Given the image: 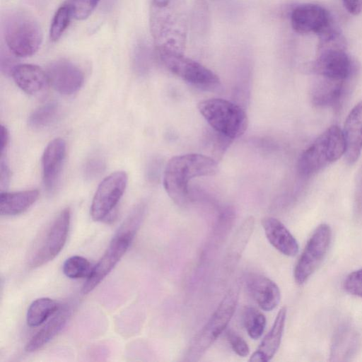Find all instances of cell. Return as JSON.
<instances>
[{
    "instance_id": "1",
    "label": "cell",
    "mask_w": 362,
    "mask_h": 362,
    "mask_svg": "<svg viewBox=\"0 0 362 362\" xmlns=\"http://www.w3.org/2000/svg\"><path fill=\"white\" fill-rule=\"evenodd\" d=\"M149 24L156 50L183 53L188 29L185 0H151Z\"/></svg>"
},
{
    "instance_id": "2",
    "label": "cell",
    "mask_w": 362,
    "mask_h": 362,
    "mask_svg": "<svg viewBox=\"0 0 362 362\" xmlns=\"http://www.w3.org/2000/svg\"><path fill=\"white\" fill-rule=\"evenodd\" d=\"M217 168L216 161L205 155L188 153L174 156L164 170V188L176 204L183 206L189 199V182L194 177L214 175Z\"/></svg>"
},
{
    "instance_id": "3",
    "label": "cell",
    "mask_w": 362,
    "mask_h": 362,
    "mask_svg": "<svg viewBox=\"0 0 362 362\" xmlns=\"http://www.w3.org/2000/svg\"><path fill=\"white\" fill-rule=\"evenodd\" d=\"M3 35L8 50L18 57L33 55L42 42V32L36 19L23 10L8 13L3 21Z\"/></svg>"
},
{
    "instance_id": "4",
    "label": "cell",
    "mask_w": 362,
    "mask_h": 362,
    "mask_svg": "<svg viewBox=\"0 0 362 362\" xmlns=\"http://www.w3.org/2000/svg\"><path fill=\"white\" fill-rule=\"evenodd\" d=\"M345 140L342 130L332 125L321 134L302 153L298 170L303 177H310L344 155Z\"/></svg>"
},
{
    "instance_id": "5",
    "label": "cell",
    "mask_w": 362,
    "mask_h": 362,
    "mask_svg": "<svg viewBox=\"0 0 362 362\" xmlns=\"http://www.w3.org/2000/svg\"><path fill=\"white\" fill-rule=\"evenodd\" d=\"M239 291L238 284L227 291L209 320L191 341L186 361H198L226 329L235 313Z\"/></svg>"
},
{
    "instance_id": "6",
    "label": "cell",
    "mask_w": 362,
    "mask_h": 362,
    "mask_svg": "<svg viewBox=\"0 0 362 362\" xmlns=\"http://www.w3.org/2000/svg\"><path fill=\"white\" fill-rule=\"evenodd\" d=\"M198 110L215 132L232 140L242 136L247 128L248 119L245 110L229 100H204L198 104Z\"/></svg>"
},
{
    "instance_id": "7",
    "label": "cell",
    "mask_w": 362,
    "mask_h": 362,
    "mask_svg": "<svg viewBox=\"0 0 362 362\" xmlns=\"http://www.w3.org/2000/svg\"><path fill=\"white\" fill-rule=\"evenodd\" d=\"M313 69L322 78L336 81L349 80L354 71V65L346 52V42L341 34L320 40L318 54Z\"/></svg>"
},
{
    "instance_id": "8",
    "label": "cell",
    "mask_w": 362,
    "mask_h": 362,
    "mask_svg": "<svg viewBox=\"0 0 362 362\" xmlns=\"http://www.w3.org/2000/svg\"><path fill=\"white\" fill-rule=\"evenodd\" d=\"M139 227V225L134 220L125 219L102 257L93 267L90 275L82 288L83 294L93 291L112 270L128 250Z\"/></svg>"
},
{
    "instance_id": "9",
    "label": "cell",
    "mask_w": 362,
    "mask_h": 362,
    "mask_svg": "<svg viewBox=\"0 0 362 362\" xmlns=\"http://www.w3.org/2000/svg\"><path fill=\"white\" fill-rule=\"evenodd\" d=\"M70 219V209L66 208L52 221L32 250L30 267L42 266L58 255L66 242Z\"/></svg>"
},
{
    "instance_id": "10",
    "label": "cell",
    "mask_w": 362,
    "mask_h": 362,
    "mask_svg": "<svg viewBox=\"0 0 362 362\" xmlns=\"http://www.w3.org/2000/svg\"><path fill=\"white\" fill-rule=\"evenodd\" d=\"M158 56L171 73L185 81L204 89L218 86L220 79L211 70L200 63L183 55V53L156 50Z\"/></svg>"
},
{
    "instance_id": "11",
    "label": "cell",
    "mask_w": 362,
    "mask_h": 362,
    "mask_svg": "<svg viewBox=\"0 0 362 362\" xmlns=\"http://www.w3.org/2000/svg\"><path fill=\"white\" fill-rule=\"evenodd\" d=\"M332 238L329 225H319L309 238L294 268L293 276L298 284H304L322 262Z\"/></svg>"
},
{
    "instance_id": "12",
    "label": "cell",
    "mask_w": 362,
    "mask_h": 362,
    "mask_svg": "<svg viewBox=\"0 0 362 362\" xmlns=\"http://www.w3.org/2000/svg\"><path fill=\"white\" fill-rule=\"evenodd\" d=\"M127 180L124 171H117L100 183L90 206V216L93 221H103L112 214L125 191Z\"/></svg>"
},
{
    "instance_id": "13",
    "label": "cell",
    "mask_w": 362,
    "mask_h": 362,
    "mask_svg": "<svg viewBox=\"0 0 362 362\" xmlns=\"http://www.w3.org/2000/svg\"><path fill=\"white\" fill-rule=\"evenodd\" d=\"M291 23L298 33H315L318 36L336 25L330 13L316 4L297 6L291 12Z\"/></svg>"
},
{
    "instance_id": "14",
    "label": "cell",
    "mask_w": 362,
    "mask_h": 362,
    "mask_svg": "<svg viewBox=\"0 0 362 362\" xmlns=\"http://www.w3.org/2000/svg\"><path fill=\"white\" fill-rule=\"evenodd\" d=\"M48 83L63 95L77 92L83 86L84 75L74 63L66 59L51 62L46 71Z\"/></svg>"
},
{
    "instance_id": "15",
    "label": "cell",
    "mask_w": 362,
    "mask_h": 362,
    "mask_svg": "<svg viewBox=\"0 0 362 362\" xmlns=\"http://www.w3.org/2000/svg\"><path fill=\"white\" fill-rule=\"evenodd\" d=\"M343 134L345 140V159L352 165L358 159L362 151V100L348 115Z\"/></svg>"
},
{
    "instance_id": "16",
    "label": "cell",
    "mask_w": 362,
    "mask_h": 362,
    "mask_svg": "<svg viewBox=\"0 0 362 362\" xmlns=\"http://www.w3.org/2000/svg\"><path fill=\"white\" fill-rule=\"evenodd\" d=\"M66 156V142L61 138L51 141L46 146L42 158V177L45 187L52 191L55 187Z\"/></svg>"
},
{
    "instance_id": "17",
    "label": "cell",
    "mask_w": 362,
    "mask_h": 362,
    "mask_svg": "<svg viewBox=\"0 0 362 362\" xmlns=\"http://www.w3.org/2000/svg\"><path fill=\"white\" fill-rule=\"evenodd\" d=\"M247 287L257 305L265 311L274 309L280 302L281 292L272 280L259 274L247 278Z\"/></svg>"
},
{
    "instance_id": "18",
    "label": "cell",
    "mask_w": 362,
    "mask_h": 362,
    "mask_svg": "<svg viewBox=\"0 0 362 362\" xmlns=\"http://www.w3.org/2000/svg\"><path fill=\"white\" fill-rule=\"evenodd\" d=\"M265 235L278 251L284 255L293 257L298 252V244L287 228L278 219L267 216L262 220Z\"/></svg>"
},
{
    "instance_id": "19",
    "label": "cell",
    "mask_w": 362,
    "mask_h": 362,
    "mask_svg": "<svg viewBox=\"0 0 362 362\" xmlns=\"http://www.w3.org/2000/svg\"><path fill=\"white\" fill-rule=\"evenodd\" d=\"M71 313V307L69 304L60 305L49 321L28 341L25 351L33 352L47 344L65 326Z\"/></svg>"
},
{
    "instance_id": "20",
    "label": "cell",
    "mask_w": 362,
    "mask_h": 362,
    "mask_svg": "<svg viewBox=\"0 0 362 362\" xmlns=\"http://www.w3.org/2000/svg\"><path fill=\"white\" fill-rule=\"evenodd\" d=\"M286 307H282L278 312L274 324L266 334L257 350L252 354L249 361L267 362L270 361L278 351L286 318Z\"/></svg>"
},
{
    "instance_id": "21",
    "label": "cell",
    "mask_w": 362,
    "mask_h": 362,
    "mask_svg": "<svg viewBox=\"0 0 362 362\" xmlns=\"http://www.w3.org/2000/svg\"><path fill=\"white\" fill-rule=\"evenodd\" d=\"M311 91V100L317 107H338L347 91L348 81H336L322 78Z\"/></svg>"
},
{
    "instance_id": "22",
    "label": "cell",
    "mask_w": 362,
    "mask_h": 362,
    "mask_svg": "<svg viewBox=\"0 0 362 362\" xmlns=\"http://www.w3.org/2000/svg\"><path fill=\"white\" fill-rule=\"evenodd\" d=\"M11 75L16 84L30 95L40 92L48 83L46 71L34 64H17Z\"/></svg>"
},
{
    "instance_id": "23",
    "label": "cell",
    "mask_w": 362,
    "mask_h": 362,
    "mask_svg": "<svg viewBox=\"0 0 362 362\" xmlns=\"http://www.w3.org/2000/svg\"><path fill=\"white\" fill-rule=\"evenodd\" d=\"M360 345L359 335L351 326H341L336 332L331 346L330 358L334 361H349L357 352Z\"/></svg>"
},
{
    "instance_id": "24",
    "label": "cell",
    "mask_w": 362,
    "mask_h": 362,
    "mask_svg": "<svg viewBox=\"0 0 362 362\" xmlns=\"http://www.w3.org/2000/svg\"><path fill=\"white\" fill-rule=\"evenodd\" d=\"M37 189L15 192H1L0 212L2 216H16L30 208L38 199Z\"/></svg>"
},
{
    "instance_id": "25",
    "label": "cell",
    "mask_w": 362,
    "mask_h": 362,
    "mask_svg": "<svg viewBox=\"0 0 362 362\" xmlns=\"http://www.w3.org/2000/svg\"><path fill=\"white\" fill-rule=\"evenodd\" d=\"M255 219L252 216L247 218L235 234L226 254V262L230 268L239 260L245 247L252 233Z\"/></svg>"
},
{
    "instance_id": "26",
    "label": "cell",
    "mask_w": 362,
    "mask_h": 362,
    "mask_svg": "<svg viewBox=\"0 0 362 362\" xmlns=\"http://www.w3.org/2000/svg\"><path fill=\"white\" fill-rule=\"evenodd\" d=\"M55 300L49 298H40L29 306L26 321L30 327H37L45 322L59 307Z\"/></svg>"
},
{
    "instance_id": "27",
    "label": "cell",
    "mask_w": 362,
    "mask_h": 362,
    "mask_svg": "<svg viewBox=\"0 0 362 362\" xmlns=\"http://www.w3.org/2000/svg\"><path fill=\"white\" fill-rule=\"evenodd\" d=\"M58 112L59 107L56 103L50 102L42 105L30 114L28 124L35 129L47 127L56 119Z\"/></svg>"
},
{
    "instance_id": "28",
    "label": "cell",
    "mask_w": 362,
    "mask_h": 362,
    "mask_svg": "<svg viewBox=\"0 0 362 362\" xmlns=\"http://www.w3.org/2000/svg\"><path fill=\"white\" fill-rule=\"evenodd\" d=\"M243 322L248 335L253 339L259 338L266 326V318L262 313L253 307H247L243 313Z\"/></svg>"
},
{
    "instance_id": "29",
    "label": "cell",
    "mask_w": 362,
    "mask_h": 362,
    "mask_svg": "<svg viewBox=\"0 0 362 362\" xmlns=\"http://www.w3.org/2000/svg\"><path fill=\"white\" fill-rule=\"evenodd\" d=\"M72 15L71 5L64 4L56 11L50 25L49 38L52 42L59 40L69 25Z\"/></svg>"
},
{
    "instance_id": "30",
    "label": "cell",
    "mask_w": 362,
    "mask_h": 362,
    "mask_svg": "<svg viewBox=\"0 0 362 362\" xmlns=\"http://www.w3.org/2000/svg\"><path fill=\"white\" fill-rule=\"evenodd\" d=\"M93 268L89 261L85 257L75 255L70 257L63 264L64 274L70 279L88 278Z\"/></svg>"
},
{
    "instance_id": "31",
    "label": "cell",
    "mask_w": 362,
    "mask_h": 362,
    "mask_svg": "<svg viewBox=\"0 0 362 362\" xmlns=\"http://www.w3.org/2000/svg\"><path fill=\"white\" fill-rule=\"evenodd\" d=\"M100 0H73L71 4L72 15L75 19L83 21L88 18Z\"/></svg>"
},
{
    "instance_id": "32",
    "label": "cell",
    "mask_w": 362,
    "mask_h": 362,
    "mask_svg": "<svg viewBox=\"0 0 362 362\" xmlns=\"http://www.w3.org/2000/svg\"><path fill=\"white\" fill-rule=\"evenodd\" d=\"M151 54L148 48L144 44H139L134 52L133 64L139 74L145 73L150 64Z\"/></svg>"
},
{
    "instance_id": "33",
    "label": "cell",
    "mask_w": 362,
    "mask_h": 362,
    "mask_svg": "<svg viewBox=\"0 0 362 362\" xmlns=\"http://www.w3.org/2000/svg\"><path fill=\"white\" fill-rule=\"evenodd\" d=\"M344 288L349 293L362 298V268L350 273L344 280Z\"/></svg>"
},
{
    "instance_id": "34",
    "label": "cell",
    "mask_w": 362,
    "mask_h": 362,
    "mask_svg": "<svg viewBox=\"0 0 362 362\" xmlns=\"http://www.w3.org/2000/svg\"><path fill=\"white\" fill-rule=\"evenodd\" d=\"M105 169V162L103 157L93 156L86 163L84 175L88 180H93L100 176Z\"/></svg>"
},
{
    "instance_id": "35",
    "label": "cell",
    "mask_w": 362,
    "mask_h": 362,
    "mask_svg": "<svg viewBox=\"0 0 362 362\" xmlns=\"http://www.w3.org/2000/svg\"><path fill=\"white\" fill-rule=\"evenodd\" d=\"M227 339L233 351L240 356H247L250 353V349L247 342L236 332L232 330L227 332Z\"/></svg>"
},
{
    "instance_id": "36",
    "label": "cell",
    "mask_w": 362,
    "mask_h": 362,
    "mask_svg": "<svg viewBox=\"0 0 362 362\" xmlns=\"http://www.w3.org/2000/svg\"><path fill=\"white\" fill-rule=\"evenodd\" d=\"M11 178V170L9 166L4 158L1 156L0 160V189L1 192H5L7 189Z\"/></svg>"
},
{
    "instance_id": "37",
    "label": "cell",
    "mask_w": 362,
    "mask_h": 362,
    "mask_svg": "<svg viewBox=\"0 0 362 362\" xmlns=\"http://www.w3.org/2000/svg\"><path fill=\"white\" fill-rule=\"evenodd\" d=\"M16 65L14 64V59L8 52H1V70L5 74L12 73L13 69Z\"/></svg>"
},
{
    "instance_id": "38",
    "label": "cell",
    "mask_w": 362,
    "mask_h": 362,
    "mask_svg": "<svg viewBox=\"0 0 362 362\" xmlns=\"http://www.w3.org/2000/svg\"><path fill=\"white\" fill-rule=\"evenodd\" d=\"M346 9L352 15L356 16L362 11V0H342Z\"/></svg>"
},
{
    "instance_id": "39",
    "label": "cell",
    "mask_w": 362,
    "mask_h": 362,
    "mask_svg": "<svg viewBox=\"0 0 362 362\" xmlns=\"http://www.w3.org/2000/svg\"><path fill=\"white\" fill-rule=\"evenodd\" d=\"M1 156H4L6 149L7 148L9 142V133L7 128L1 125Z\"/></svg>"
},
{
    "instance_id": "40",
    "label": "cell",
    "mask_w": 362,
    "mask_h": 362,
    "mask_svg": "<svg viewBox=\"0 0 362 362\" xmlns=\"http://www.w3.org/2000/svg\"><path fill=\"white\" fill-rule=\"evenodd\" d=\"M356 204L361 214H362V177L357 185Z\"/></svg>"
}]
</instances>
